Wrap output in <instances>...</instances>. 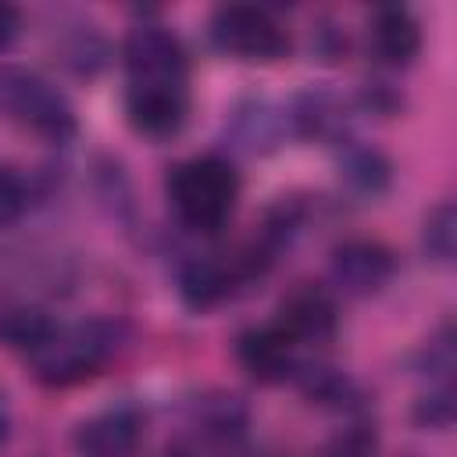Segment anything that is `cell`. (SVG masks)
Segmentation results:
<instances>
[{
	"label": "cell",
	"instance_id": "cell-20",
	"mask_svg": "<svg viewBox=\"0 0 457 457\" xmlns=\"http://www.w3.org/2000/svg\"><path fill=\"white\" fill-rule=\"evenodd\" d=\"M414 368L418 375L432 378V386H450V375L457 368V336H453V325H439L436 336H428L414 357Z\"/></svg>",
	"mask_w": 457,
	"mask_h": 457
},
{
	"label": "cell",
	"instance_id": "cell-10",
	"mask_svg": "<svg viewBox=\"0 0 457 457\" xmlns=\"http://www.w3.org/2000/svg\"><path fill=\"white\" fill-rule=\"evenodd\" d=\"M143 443V411L132 403L107 407L75 428L79 457H136Z\"/></svg>",
	"mask_w": 457,
	"mask_h": 457
},
{
	"label": "cell",
	"instance_id": "cell-31",
	"mask_svg": "<svg viewBox=\"0 0 457 457\" xmlns=\"http://www.w3.org/2000/svg\"><path fill=\"white\" fill-rule=\"evenodd\" d=\"M407 457H414V453H407Z\"/></svg>",
	"mask_w": 457,
	"mask_h": 457
},
{
	"label": "cell",
	"instance_id": "cell-12",
	"mask_svg": "<svg viewBox=\"0 0 457 457\" xmlns=\"http://www.w3.org/2000/svg\"><path fill=\"white\" fill-rule=\"evenodd\" d=\"M236 361L253 382L275 386V382H286L293 375L296 343L275 321L271 325H250L236 336Z\"/></svg>",
	"mask_w": 457,
	"mask_h": 457
},
{
	"label": "cell",
	"instance_id": "cell-26",
	"mask_svg": "<svg viewBox=\"0 0 457 457\" xmlns=\"http://www.w3.org/2000/svg\"><path fill=\"white\" fill-rule=\"evenodd\" d=\"M357 107L368 111V114H378V118H393V114H400V107H403V93H400L393 82L371 79V82L361 86Z\"/></svg>",
	"mask_w": 457,
	"mask_h": 457
},
{
	"label": "cell",
	"instance_id": "cell-14",
	"mask_svg": "<svg viewBox=\"0 0 457 457\" xmlns=\"http://www.w3.org/2000/svg\"><path fill=\"white\" fill-rule=\"evenodd\" d=\"M368 54L386 68H407L421 54V25L418 18L400 7L386 4L375 7L368 18Z\"/></svg>",
	"mask_w": 457,
	"mask_h": 457
},
{
	"label": "cell",
	"instance_id": "cell-2",
	"mask_svg": "<svg viewBox=\"0 0 457 457\" xmlns=\"http://www.w3.org/2000/svg\"><path fill=\"white\" fill-rule=\"evenodd\" d=\"M164 193H168L171 214L182 228L214 236L228 225V218L236 211L239 175H236L232 161H225L218 154H204V157H189V161L175 164L164 179Z\"/></svg>",
	"mask_w": 457,
	"mask_h": 457
},
{
	"label": "cell",
	"instance_id": "cell-22",
	"mask_svg": "<svg viewBox=\"0 0 457 457\" xmlns=\"http://www.w3.org/2000/svg\"><path fill=\"white\" fill-rule=\"evenodd\" d=\"M414 425L418 428H432V432H443L453 425L457 418V400H453V386H432L428 393H421L414 400V411H411Z\"/></svg>",
	"mask_w": 457,
	"mask_h": 457
},
{
	"label": "cell",
	"instance_id": "cell-3",
	"mask_svg": "<svg viewBox=\"0 0 457 457\" xmlns=\"http://www.w3.org/2000/svg\"><path fill=\"white\" fill-rule=\"evenodd\" d=\"M0 121H11L46 143H68L79 132L71 100L29 64H0Z\"/></svg>",
	"mask_w": 457,
	"mask_h": 457
},
{
	"label": "cell",
	"instance_id": "cell-17",
	"mask_svg": "<svg viewBox=\"0 0 457 457\" xmlns=\"http://www.w3.org/2000/svg\"><path fill=\"white\" fill-rule=\"evenodd\" d=\"M339 179L353 196L375 200L393 186V161L361 139H346L339 143Z\"/></svg>",
	"mask_w": 457,
	"mask_h": 457
},
{
	"label": "cell",
	"instance_id": "cell-7",
	"mask_svg": "<svg viewBox=\"0 0 457 457\" xmlns=\"http://www.w3.org/2000/svg\"><path fill=\"white\" fill-rule=\"evenodd\" d=\"M125 118L146 139H171L189 118V89L179 82H129Z\"/></svg>",
	"mask_w": 457,
	"mask_h": 457
},
{
	"label": "cell",
	"instance_id": "cell-1",
	"mask_svg": "<svg viewBox=\"0 0 457 457\" xmlns=\"http://www.w3.org/2000/svg\"><path fill=\"white\" fill-rule=\"evenodd\" d=\"M125 346V325L114 318H86L75 325H57L43 346H36L25 364L29 375L46 389H68L96 378Z\"/></svg>",
	"mask_w": 457,
	"mask_h": 457
},
{
	"label": "cell",
	"instance_id": "cell-15",
	"mask_svg": "<svg viewBox=\"0 0 457 457\" xmlns=\"http://www.w3.org/2000/svg\"><path fill=\"white\" fill-rule=\"evenodd\" d=\"M189 421L200 439L214 446H236L250 428V407L228 389H204L189 400Z\"/></svg>",
	"mask_w": 457,
	"mask_h": 457
},
{
	"label": "cell",
	"instance_id": "cell-28",
	"mask_svg": "<svg viewBox=\"0 0 457 457\" xmlns=\"http://www.w3.org/2000/svg\"><path fill=\"white\" fill-rule=\"evenodd\" d=\"M21 36V11L14 4H0V50H7Z\"/></svg>",
	"mask_w": 457,
	"mask_h": 457
},
{
	"label": "cell",
	"instance_id": "cell-18",
	"mask_svg": "<svg viewBox=\"0 0 457 457\" xmlns=\"http://www.w3.org/2000/svg\"><path fill=\"white\" fill-rule=\"evenodd\" d=\"M54 54L64 71L79 79H96L111 61V43L93 21H68L54 39Z\"/></svg>",
	"mask_w": 457,
	"mask_h": 457
},
{
	"label": "cell",
	"instance_id": "cell-8",
	"mask_svg": "<svg viewBox=\"0 0 457 457\" xmlns=\"http://www.w3.org/2000/svg\"><path fill=\"white\" fill-rule=\"evenodd\" d=\"M275 325L293 343H325V339H332V332L339 325L336 296L325 286H318V282H296L278 300Z\"/></svg>",
	"mask_w": 457,
	"mask_h": 457
},
{
	"label": "cell",
	"instance_id": "cell-24",
	"mask_svg": "<svg viewBox=\"0 0 457 457\" xmlns=\"http://www.w3.org/2000/svg\"><path fill=\"white\" fill-rule=\"evenodd\" d=\"M375 453H378V436L368 418H353L321 450V457H375Z\"/></svg>",
	"mask_w": 457,
	"mask_h": 457
},
{
	"label": "cell",
	"instance_id": "cell-27",
	"mask_svg": "<svg viewBox=\"0 0 457 457\" xmlns=\"http://www.w3.org/2000/svg\"><path fill=\"white\" fill-rule=\"evenodd\" d=\"M311 54L318 61H339L346 54V32L336 21H318L311 32Z\"/></svg>",
	"mask_w": 457,
	"mask_h": 457
},
{
	"label": "cell",
	"instance_id": "cell-21",
	"mask_svg": "<svg viewBox=\"0 0 457 457\" xmlns=\"http://www.w3.org/2000/svg\"><path fill=\"white\" fill-rule=\"evenodd\" d=\"M421 250L436 264H453V250H457V207H453V200H443L428 211L425 228H421Z\"/></svg>",
	"mask_w": 457,
	"mask_h": 457
},
{
	"label": "cell",
	"instance_id": "cell-6",
	"mask_svg": "<svg viewBox=\"0 0 457 457\" xmlns=\"http://www.w3.org/2000/svg\"><path fill=\"white\" fill-rule=\"evenodd\" d=\"M393 271H396L393 250L386 243H378V239H368V236H350V239L336 243L332 257H328L332 286L343 296H353V300L382 293L389 286Z\"/></svg>",
	"mask_w": 457,
	"mask_h": 457
},
{
	"label": "cell",
	"instance_id": "cell-13",
	"mask_svg": "<svg viewBox=\"0 0 457 457\" xmlns=\"http://www.w3.org/2000/svg\"><path fill=\"white\" fill-rule=\"evenodd\" d=\"M289 378L296 382L300 396L321 411L353 414V418H364V411H368V400H364V389L357 386V378L328 361H296Z\"/></svg>",
	"mask_w": 457,
	"mask_h": 457
},
{
	"label": "cell",
	"instance_id": "cell-30",
	"mask_svg": "<svg viewBox=\"0 0 457 457\" xmlns=\"http://www.w3.org/2000/svg\"><path fill=\"white\" fill-rule=\"evenodd\" d=\"M164 457H196V450L193 446H186V443H175V446H168V453Z\"/></svg>",
	"mask_w": 457,
	"mask_h": 457
},
{
	"label": "cell",
	"instance_id": "cell-4",
	"mask_svg": "<svg viewBox=\"0 0 457 457\" xmlns=\"http://www.w3.org/2000/svg\"><path fill=\"white\" fill-rule=\"evenodd\" d=\"M211 43L236 57V61H257V64H271L282 61L293 46L289 29L261 4H225L211 14L207 25Z\"/></svg>",
	"mask_w": 457,
	"mask_h": 457
},
{
	"label": "cell",
	"instance_id": "cell-29",
	"mask_svg": "<svg viewBox=\"0 0 457 457\" xmlns=\"http://www.w3.org/2000/svg\"><path fill=\"white\" fill-rule=\"evenodd\" d=\"M7 436H11V407H7V393L0 389V446L7 443Z\"/></svg>",
	"mask_w": 457,
	"mask_h": 457
},
{
	"label": "cell",
	"instance_id": "cell-11",
	"mask_svg": "<svg viewBox=\"0 0 457 457\" xmlns=\"http://www.w3.org/2000/svg\"><path fill=\"white\" fill-rule=\"evenodd\" d=\"M286 121L293 136L311 139V143L339 146L350 139V104L343 100V93L328 86H307L286 111Z\"/></svg>",
	"mask_w": 457,
	"mask_h": 457
},
{
	"label": "cell",
	"instance_id": "cell-23",
	"mask_svg": "<svg viewBox=\"0 0 457 457\" xmlns=\"http://www.w3.org/2000/svg\"><path fill=\"white\" fill-rule=\"evenodd\" d=\"M96 193H100L104 207L114 218H129L132 214V189H129V179H125V171H121V164L114 157H100V164H96Z\"/></svg>",
	"mask_w": 457,
	"mask_h": 457
},
{
	"label": "cell",
	"instance_id": "cell-25",
	"mask_svg": "<svg viewBox=\"0 0 457 457\" xmlns=\"http://www.w3.org/2000/svg\"><path fill=\"white\" fill-rule=\"evenodd\" d=\"M32 204L29 179L14 164H0V228L14 225Z\"/></svg>",
	"mask_w": 457,
	"mask_h": 457
},
{
	"label": "cell",
	"instance_id": "cell-19",
	"mask_svg": "<svg viewBox=\"0 0 457 457\" xmlns=\"http://www.w3.org/2000/svg\"><path fill=\"white\" fill-rule=\"evenodd\" d=\"M54 328H57V321L36 303L0 307V346H7V350H18L29 357L36 346H43L50 339Z\"/></svg>",
	"mask_w": 457,
	"mask_h": 457
},
{
	"label": "cell",
	"instance_id": "cell-9",
	"mask_svg": "<svg viewBox=\"0 0 457 457\" xmlns=\"http://www.w3.org/2000/svg\"><path fill=\"white\" fill-rule=\"evenodd\" d=\"M175 286H179V296L189 311L204 314V311H214L221 307L236 286H243V275H239V264L236 257H221V253H189L179 271H175Z\"/></svg>",
	"mask_w": 457,
	"mask_h": 457
},
{
	"label": "cell",
	"instance_id": "cell-16",
	"mask_svg": "<svg viewBox=\"0 0 457 457\" xmlns=\"http://www.w3.org/2000/svg\"><path fill=\"white\" fill-rule=\"evenodd\" d=\"M289 121H286V111L275 107L271 100L264 96H246L232 107L228 121H225V132L232 139L236 150L243 154H268L282 143Z\"/></svg>",
	"mask_w": 457,
	"mask_h": 457
},
{
	"label": "cell",
	"instance_id": "cell-5",
	"mask_svg": "<svg viewBox=\"0 0 457 457\" xmlns=\"http://www.w3.org/2000/svg\"><path fill=\"white\" fill-rule=\"evenodd\" d=\"M121 61H125L129 82L186 86V75H189V54H186L182 39L157 21H143V25L129 29V36L121 39Z\"/></svg>",
	"mask_w": 457,
	"mask_h": 457
}]
</instances>
